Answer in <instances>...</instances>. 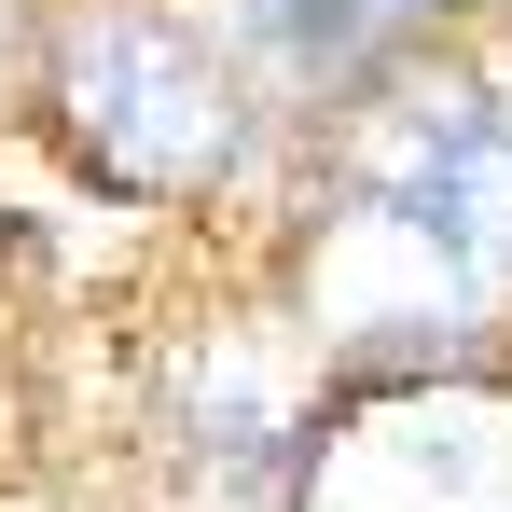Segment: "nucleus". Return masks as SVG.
Masks as SVG:
<instances>
[{"mask_svg":"<svg viewBox=\"0 0 512 512\" xmlns=\"http://www.w3.org/2000/svg\"><path fill=\"white\" fill-rule=\"evenodd\" d=\"M346 194H388L416 208L443 250L471 263V291H512V111L485 97H402L346 139Z\"/></svg>","mask_w":512,"mask_h":512,"instance_id":"4","label":"nucleus"},{"mask_svg":"<svg viewBox=\"0 0 512 512\" xmlns=\"http://www.w3.org/2000/svg\"><path fill=\"white\" fill-rule=\"evenodd\" d=\"M305 512H512V402L499 388H374L305 457Z\"/></svg>","mask_w":512,"mask_h":512,"instance_id":"2","label":"nucleus"},{"mask_svg":"<svg viewBox=\"0 0 512 512\" xmlns=\"http://www.w3.org/2000/svg\"><path fill=\"white\" fill-rule=\"evenodd\" d=\"M305 319L346 360H429V346H457L485 319V291H471V263L443 250L416 208L346 194L333 222H319V250H305Z\"/></svg>","mask_w":512,"mask_h":512,"instance_id":"3","label":"nucleus"},{"mask_svg":"<svg viewBox=\"0 0 512 512\" xmlns=\"http://www.w3.org/2000/svg\"><path fill=\"white\" fill-rule=\"evenodd\" d=\"M56 111L97 153V180H125V194H208L250 139L236 70L167 14H84L56 42Z\"/></svg>","mask_w":512,"mask_h":512,"instance_id":"1","label":"nucleus"}]
</instances>
